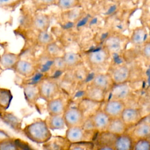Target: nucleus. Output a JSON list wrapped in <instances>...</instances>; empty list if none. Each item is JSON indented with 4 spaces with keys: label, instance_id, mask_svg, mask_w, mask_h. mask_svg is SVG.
<instances>
[{
    "label": "nucleus",
    "instance_id": "1",
    "mask_svg": "<svg viewBox=\"0 0 150 150\" xmlns=\"http://www.w3.org/2000/svg\"><path fill=\"white\" fill-rule=\"evenodd\" d=\"M25 135L32 141L38 144H45L52 138V133L45 120L36 119L23 129Z\"/></svg>",
    "mask_w": 150,
    "mask_h": 150
},
{
    "label": "nucleus",
    "instance_id": "2",
    "mask_svg": "<svg viewBox=\"0 0 150 150\" xmlns=\"http://www.w3.org/2000/svg\"><path fill=\"white\" fill-rule=\"evenodd\" d=\"M39 98L46 102L57 97L59 93V87L56 81L50 78H44L37 84Z\"/></svg>",
    "mask_w": 150,
    "mask_h": 150
},
{
    "label": "nucleus",
    "instance_id": "3",
    "mask_svg": "<svg viewBox=\"0 0 150 150\" xmlns=\"http://www.w3.org/2000/svg\"><path fill=\"white\" fill-rule=\"evenodd\" d=\"M127 37L121 34H111L108 36L103 42V48L110 54L122 52L129 42Z\"/></svg>",
    "mask_w": 150,
    "mask_h": 150
},
{
    "label": "nucleus",
    "instance_id": "4",
    "mask_svg": "<svg viewBox=\"0 0 150 150\" xmlns=\"http://www.w3.org/2000/svg\"><path fill=\"white\" fill-rule=\"evenodd\" d=\"M62 115L67 128L81 126L84 121V114L79 107H67Z\"/></svg>",
    "mask_w": 150,
    "mask_h": 150
},
{
    "label": "nucleus",
    "instance_id": "5",
    "mask_svg": "<svg viewBox=\"0 0 150 150\" xmlns=\"http://www.w3.org/2000/svg\"><path fill=\"white\" fill-rule=\"evenodd\" d=\"M92 131H87L81 126L67 128L66 131L65 138L70 143L91 142L93 139Z\"/></svg>",
    "mask_w": 150,
    "mask_h": 150
},
{
    "label": "nucleus",
    "instance_id": "6",
    "mask_svg": "<svg viewBox=\"0 0 150 150\" xmlns=\"http://www.w3.org/2000/svg\"><path fill=\"white\" fill-rule=\"evenodd\" d=\"M135 141L142 139H149L150 136V123L149 117L147 115L143 117L136 125L132 127L130 132H127Z\"/></svg>",
    "mask_w": 150,
    "mask_h": 150
},
{
    "label": "nucleus",
    "instance_id": "7",
    "mask_svg": "<svg viewBox=\"0 0 150 150\" xmlns=\"http://www.w3.org/2000/svg\"><path fill=\"white\" fill-rule=\"evenodd\" d=\"M86 56L87 62L91 67L98 68L107 63L110 54L103 47L89 52Z\"/></svg>",
    "mask_w": 150,
    "mask_h": 150
},
{
    "label": "nucleus",
    "instance_id": "8",
    "mask_svg": "<svg viewBox=\"0 0 150 150\" xmlns=\"http://www.w3.org/2000/svg\"><path fill=\"white\" fill-rule=\"evenodd\" d=\"M114 85L126 83L131 76L129 67L124 64H119L113 66L108 73Z\"/></svg>",
    "mask_w": 150,
    "mask_h": 150
},
{
    "label": "nucleus",
    "instance_id": "9",
    "mask_svg": "<svg viewBox=\"0 0 150 150\" xmlns=\"http://www.w3.org/2000/svg\"><path fill=\"white\" fill-rule=\"evenodd\" d=\"M125 107L124 101L110 98L105 103L103 111L111 119L120 118Z\"/></svg>",
    "mask_w": 150,
    "mask_h": 150
},
{
    "label": "nucleus",
    "instance_id": "10",
    "mask_svg": "<svg viewBox=\"0 0 150 150\" xmlns=\"http://www.w3.org/2000/svg\"><path fill=\"white\" fill-rule=\"evenodd\" d=\"M120 118L128 128L136 125L143 117H142L141 112L138 108L125 107Z\"/></svg>",
    "mask_w": 150,
    "mask_h": 150
},
{
    "label": "nucleus",
    "instance_id": "11",
    "mask_svg": "<svg viewBox=\"0 0 150 150\" xmlns=\"http://www.w3.org/2000/svg\"><path fill=\"white\" fill-rule=\"evenodd\" d=\"M90 118L96 131L99 132L106 131L111 118L103 110L98 109Z\"/></svg>",
    "mask_w": 150,
    "mask_h": 150
},
{
    "label": "nucleus",
    "instance_id": "12",
    "mask_svg": "<svg viewBox=\"0 0 150 150\" xmlns=\"http://www.w3.org/2000/svg\"><path fill=\"white\" fill-rule=\"evenodd\" d=\"M90 85L107 93L110 91L114 84L108 73H99L93 76Z\"/></svg>",
    "mask_w": 150,
    "mask_h": 150
},
{
    "label": "nucleus",
    "instance_id": "13",
    "mask_svg": "<svg viewBox=\"0 0 150 150\" xmlns=\"http://www.w3.org/2000/svg\"><path fill=\"white\" fill-rule=\"evenodd\" d=\"M148 33L145 27L139 26L135 28L128 38L129 42L134 46H142L147 41Z\"/></svg>",
    "mask_w": 150,
    "mask_h": 150
},
{
    "label": "nucleus",
    "instance_id": "14",
    "mask_svg": "<svg viewBox=\"0 0 150 150\" xmlns=\"http://www.w3.org/2000/svg\"><path fill=\"white\" fill-rule=\"evenodd\" d=\"M46 106L50 115H63L66 108L65 101L61 97H56L47 101Z\"/></svg>",
    "mask_w": 150,
    "mask_h": 150
},
{
    "label": "nucleus",
    "instance_id": "15",
    "mask_svg": "<svg viewBox=\"0 0 150 150\" xmlns=\"http://www.w3.org/2000/svg\"><path fill=\"white\" fill-rule=\"evenodd\" d=\"M111 99L122 101L128 98L131 94V88L129 85L126 83L115 84L112 86L110 91Z\"/></svg>",
    "mask_w": 150,
    "mask_h": 150
},
{
    "label": "nucleus",
    "instance_id": "16",
    "mask_svg": "<svg viewBox=\"0 0 150 150\" xmlns=\"http://www.w3.org/2000/svg\"><path fill=\"white\" fill-rule=\"evenodd\" d=\"M23 92L26 100L32 107H35L39 98V88L37 84H28L23 87Z\"/></svg>",
    "mask_w": 150,
    "mask_h": 150
},
{
    "label": "nucleus",
    "instance_id": "17",
    "mask_svg": "<svg viewBox=\"0 0 150 150\" xmlns=\"http://www.w3.org/2000/svg\"><path fill=\"white\" fill-rule=\"evenodd\" d=\"M134 141L132 137L127 133L117 136L114 148L115 150H133Z\"/></svg>",
    "mask_w": 150,
    "mask_h": 150
},
{
    "label": "nucleus",
    "instance_id": "18",
    "mask_svg": "<svg viewBox=\"0 0 150 150\" xmlns=\"http://www.w3.org/2000/svg\"><path fill=\"white\" fill-rule=\"evenodd\" d=\"M105 92L89 84L84 93V99L94 103H100L104 100Z\"/></svg>",
    "mask_w": 150,
    "mask_h": 150
},
{
    "label": "nucleus",
    "instance_id": "19",
    "mask_svg": "<svg viewBox=\"0 0 150 150\" xmlns=\"http://www.w3.org/2000/svg\"><path fill=\"white\" fill-rule=\"evenodd\" d=\"M50 23V17L46 13H37L33 18V26L39 32L48 30Z\"/></svg>",
    "mask_w": 150,
    "mask_h": 150
},
{
    "label": "nucleus",
    "instance_id": "20",
    "mask_svg": "<svg viewBox=\"0 0 150 150\" xmlns=\"http://www.w3.org/2000/svg\"><path fill=\"white\" fill-rule=\"evenodd\" d=\"M128 129V127L120 117L110 120L106 131L115 136H118L127 132Z\"/></svg>",
    "mask_w": 150,
    "mask_h": 150
},
{
    "label": "nucleus",
    "instance_id": "21",
    "mask_svg": "<svg viewBox=\"0 0 150 150\" xmlns=\"http://www.w3.org/2000/svg\"><path fill=\"white\" fill-rule=\"evenodd\" d=\"M62 57L67 69L77 67L83 62V59L80 55L73 52H65Z\"/></svg>",
    "mask_w": 150,
    "mask_h": 150
},
{
    "label": "nucleus",
    "instance_id": "22",
    "mask_svg": "<svg viewBox=\"0 0 150 150\" xmlns=\"http://www.w3.org/2000/svg\"><path fill=\"white\" fill-rule=\"evenodd\" d=\"M15 65L17 71L23 76L30 77L36 73L35 66L28 61L18 60Z\"/></svg>",
    "mask_w": 150,
    "mask_h": 150
},
{
    "label": "nucleus",
    "instance_id": "23",
    "mask_svg": "<svg viewBox=\"0 0 150 150\" xmlns=\"http://www.w3.org/2000/svg\"><path fill=\"white\" fill-rule=\"evenodd\" d=\"M46 124L50 130L62 129L65 128V124L62 115H49L45 120Z\"/></svg>",
    "mask_w": 150,
    "mask_h": 150
},
{
    "label": "nucleus",
    "instance_id": "24",
    "mask_svg": "<svg viewBox=\"0 0 150 150\" xmlns=\"http://www.w3.org/2000/svg\"><path fill=\"white\" fill-rule=\"evenodd\" d=\"M65 51L63 47L53 42L45 47L46 56L50 59L63 57Z\"/></svg>",
    "mask_w": 150,
    "mask_h": 150
},
{
    "label": "nucleus",
    "instance_id": "25",
    "mask_svg": "<svg viewBox=\"0 0 150 150\" xmlns=\"http://www.w3.org/2000/svg\"><path fill=\"white\" fill-rule=\"evenodd\" d=\"M100 136L97 138V144L98 146H113L117 136L112 135L107 131L101 132Z\"/></svg>",
    "mask_w": 150,
    "mask_h": 150
},
{
    "label": "nucleus",
    "instance_id": "26",
    "mask_svg": "<svg viewBox=\"0 0 150 150\" xmlns=\"http://www.w3.org/2000/svg\"><path fill=\"white\" fill-rule=\"evenodd\" d=\"M37 42L40 46L46 47L54 42V38L49 30L39 32L37 38Z\"/></svg>",
    "mask_w": 150,
    "mask_h": 150
},
{
    "label": "nucleus",
    "instance_id": "27",
    "mask_svg": "<svg viewBox=\"0 0 150 150\" xmlns=\"http://www.w3.org/2000/svg\"><path fill=\"white\" fill-rule=\"evenodd\" d=\"M80 2L77 0H59L56 1L55 5L62 11H70L79 6Z\"/></svg>",
    "mask_w": 150,
    "mask_h": 150
},
{
    "label": "nucleus",
    "instance_id": "28",
    "mask_svg": "<svg viewBox=\"0 0 150 150\" xmlns=\"http://www.w3.org/2000/svg\"><path fill=\"white\" fill-rule=\"evenodd\" d=\"M94 144L92 142L70 143L66 150H94Z\"/></svg>",
    "mask_w": 150,
    "mask_h": 150
},
{
    "label": "nucleus",
    "instance_id": "29",
    "mask_svg": "<svg viewBox=\"0 0 150 150\" xmlns=\"http://www.w3.org/2000/svg\"><path fill=\"white\" fill-rule=\"evenodd\" d=\"M50 68L51 70L53 71L60 72L64 71L67 69L66 66L62 57L52 59Z\"/></svg>",
    "mask_w": 150,
    "mask_h": 150
},
{
    "label": "nucleus",
    "instance_id": "30",
    "mask_svg": "<svg viewBox=\"0 0 150 150\" xmlns=\"http://www.w3.org/2000/svg\"><path fill=\"white\" fill-rule=\"evenodd\" d=\"M133 150H150L149 139H142L134 142Z\"/></svg>",
    "mask_w": 150,
    "mask_h": 150
},
{
    "label": "nucleus",
    "instance_id": "31",
    "mask_svg": "<svg viewBox=\"0 0 150 150\" xmlns=\"http://www.w3.org/2000/svg\"><path fill=\"white\" fill-rule=\"evenodd\" d=\"M18 61V57L13 54H6L3 57L2 63L5 66L10 67L16 64Z\"/></svg>",
    "mask_w": 150,
    "mask_h": 150
},
{
    "label": "nucleus",
    "instance_id": "32",
    "mask_svg": "<svg viewBox=\"0 0 150 150\" xmlns=\"http://www.w3.org/2000/svg\"><path fill=\"white\" fill-rule=\"evenodd\" d=\"M12 96L8 90H1L0 91V104L8 107L12 100Z\"/></svg>",
    "mask_w": 150,
    "mask_h": 150
},
{
    "label": "nucleus",
    "instance_id": "33",
    "mask_svg": "<svg viewBox=\"0 0 150 150\" xmlns=\"http://www.w3.org/2000/svg\"><path fill=\"white\" fill-rule=\"evenodd\" d=\"M142 56L148 60L150 58V43L149 41H147L142 46L141 49Z\"/></svg>",
    "mask_w": 150,
    "mask_h": 150
},
{
    "label": "nucleus",
    "instance_id": "34",
    "mask_svg": "<svg viewBox=\"0 0 150 150\" xmlns=\"http://www.w3.org/2000/svg\"><path fill=\"white\" fill-rule=\"evenodd\" d=\"M0 150H18V147L15 143L6 142L0 145Z\"/></svg>",
    "mask_w": 150,
    "mask_h": 150
},
{
    "label": "nucleus",
    "instance_id": "35",
    "mask_svg": "<svg viewBox=\"0 0 150 150\" xmlns=\"http://www.w3.org/2000/svg\"><path fill=\"white\" fill-rule=\"evenodd\" d=\"M95 150H115V149L113 146H98L97 148Z\"/></svg>",
    "mask_w": 150,
    "mask_h": 150
}]
</instances>
